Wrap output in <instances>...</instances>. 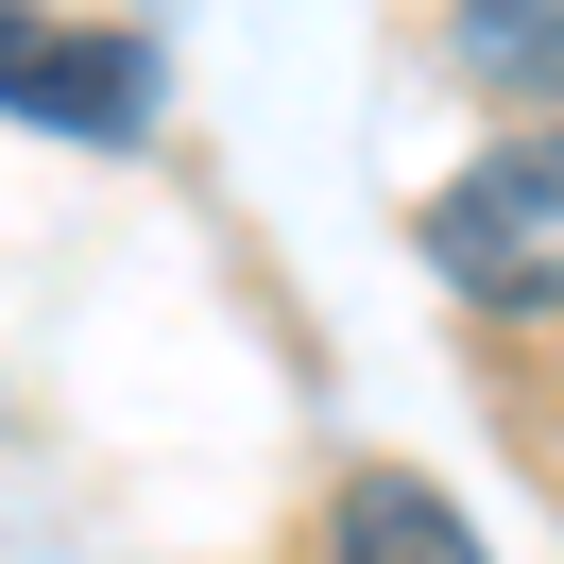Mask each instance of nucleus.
<instances>
[{
    "label": "nucleus",
    "mask_w": 564,
    "mask_h": 564,
    "mask_svg": "<svg viewBox=\"0 0 564 564\" xmlns=\"http://www.w3.org/2000/svg\"><path fill=\"white\" fill-rule=\"evenodd\" d=\"M325 564H496L479 513H462L445 479H411V462H359L343 496H325Z\"/></svg>",
    "instance_id": "obj_3"
},
{
    "label": "nucleus",
    "mask_w": 564,
    "mask_h": 564,
    "mask_svg": "<svg viewBox=\"0 0 564 564\" xmlns=\"http://www.w3.org/2000/svg\"><path fill=\"white\" fill-rule=\"evenodd\" d=\"M411 240H427V274H445L462 308H496V325L564 308V120H530V138H496V154H462V172L411 206Z\"/></svg>",
    "instance_id": "obj_1"
},
{
    "label": "nucleus",
    "mask_w": 564,
    "mask_h": 564,
    "mask_svg": "<svg viewBox=\"0 0 564 564\" xmlns=\"http://www.w3.org/2000/svg\"><path fill=\"white\" fill-rule=\"evenodd\" d=\"M0 104L52 120V138H138L154 120V35H69V18H35V52H18Z\"/></svg>",
    "instance_id": "obj_2"
},
{
    "label": "nucleus",
    "mask_w": 564,
    "mask_h": 564,
    "mask_svg": "<svg viewBox=\"0 0 564 564\" xmlns=\"http://www.w3.org/2000/svg\"><path fill=\"white\" fill-rule=\"evenodd\" d=\"M445 52L496 86V104H547V120H564V0H462Z\"/></svg>",
    "instance_id": "obj_4"
}]
</instances>
